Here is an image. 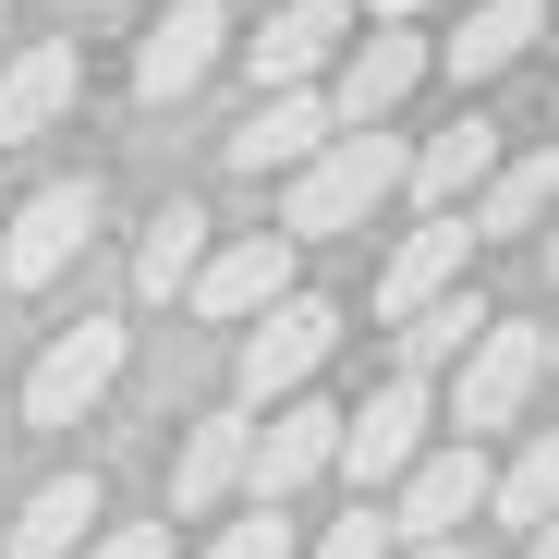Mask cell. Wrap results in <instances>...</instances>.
I'll use <instances>...</instances> for the list:
<instances>
[{
	"mask_svg": "<svg viewBox=\"0 0 559 559\" xmlns=\"http://www.w3.org/2000/svg\"><path fill=\"white\" fill-rule=\"evenodd\" d=\"M73 559H170V523H98Z\"/></svg>",
	"mask_w": 559,
	"mask_h": 559,
	"instance_id": "cell-26",
	"label": "cell"
},
{
	"mask_svg": "<svg viewBox=\"0 0 559 559\" xmlns=\"http://www.w3.org/2000/svg\"><path fill=\"white\" fill-rule=\"evenodd\" d=\"M195 267H207V219L170 195V207L146 219V243H134V293H146V305H170V293H182Z\"/></svg>",
	"mask_w": 559,
	"mask_h": 559,
	"instance_id": "cell-22",
	"label": "cell"
},
{
	"mask_svg": "<svg viewBox=\"0 0 559 559\" xmlns=\"http://www.w3.org/2000/svg\"><path fill=\"white\" fill-rule=\"evenodd\" d=\"M98 475H85V462H73V475H49L37 499H25V523H13V559H73L85 535H98Z\"/></svg>",
	"mask_w": 559,
	"mask_h": 559,
	"instance_id": "cell-20",
	"label": "cell"
},
{
	"mask_svg": "<svg viewBox=\"0 0 559 559\" xmlns=\"http://www.w3.org/2000/svg\"><path fill=\"white\" fill-rule=\"evenodd\" d=\"M487 317H499L487 293H438L426 317H402V378L426 390V365H462V353H475V341H487Z\"/></svg>",
	"mask_w": 559,
	"mask_h": 559,
	"instance_id": "cell-21",
	"label": "cell"
},
{
	"mask_svg": "<svg viewBox=\"0 0 559 559\" xmlns=\"http://www.w3.org/2000/svg\"><path fill=\"white\" fill-rule=\"evenodd\" d=\"M487 511H499V523H523V535H547V523H559V426H547V438H523L511 475H487Z\"/></svg>",
	"mask_w": 559,
	"mask_h": 559,
	"instance_id": "cell-23",
	"label": "cell"
},
{
	"mask_svg": "<svg viewBox=\"0 0 559 559\" xmlns=\"http://www.w3.org/2000/svg\"><path fill=\"white\" fill-rule=\"evenodd\" d=\"M329 134H341V122H329V98H317V85H293V98H255V110L219 134V158H231L243 182H267V170L293 182L305 158H329Z\"/></svg>",
	"mask_w": 559,
	"mask_h": 559,
	"instance_id": "cell-8",
	"label": "cell"
},
{
	"mask_svg": "<svg viewBox=\"0 0 559 559\" xmlns=\"http://www.w3.org/2000/svg\"><path fill=\"white\" fill-rule=\"evenodd\" d=\"M73 98H85V61H73V37H37V49H13V61H0V146L49 134Z\"/></svg>",
	"mask_w": 559,
	"mask_h": 559,
	"instance_id": "cell-15",
	"label": "cell"
},
{
	"mask_svg": "<svg viewBox=\"0 0 559 559\" xmlns=\"http://www.w3.org/2000/svg\"><path fill=\"white\" fill-rule=\"evenodd\" d=\"M414 85H426V37H414V25H365V37L341 49V85H317V98H329L341 134H378Z\"/></svg>",
	"mask_w": 559,
	"mask_h": 559,
	"instance_id": "cell-3",
	"label": "cell"
},
{
	"mask_svg": "<svg viewBox=\"0 0 559 559\" xmlns=\"http://www.w3.org/2000/svg\"><path fill=\"white\" fill-rule=\"evenodd\" d=\"M547 365H559V329H547Z\"/></svg>",
	"mask_w": 559,
	"mask_h": 559,
	"instance_id": "cell-30",
	"label": "cell"
},
{
	"mask_svg": "<svg viewBox=\"0 0 559 559\" xmlns=\"http://www.w3.org/2000/svg\"><path fill=\"white\" fill-rule=\"evenodd\" d=\"M329 462H341V414H329V402H280V414L243 438V499L280 511L305 475H329Z\"/></svg>",
	"mask_w": 559,
	"mask_h": 559,
	"instance_id": "cell-7",
	"label": "cell"
},
{
	"mask_svg": "<svg viewBox=\"0 0 559 559\" xmlns=\"http://www.w3.org/2000/svg\"><path fill=\"white\" fill-rule=\"evenodd\" d=\"M365 13H378V25H426V13H438V0H365Z\"/></svg>",
	"mask_w": 559,
	"mask_h": 559,
	"instance_id": "cell-27",
	"label": "cell"
},
{
	"mask_svg": "<svg viewBox=\"0 0 559 559\" xmlns=\"http://www.w3.org/2000/svg\"><path fill=\"white\" fill-rule=\"evenodd\" d=\"M547 207H559V146L499 158V170L475 182V207H462V231H475V243H511V231H547Z\"/></svg>",
	"mask_w": 559,
	"mask_h": 559,
	"instance_id": "cell-18",
	"label": "cell"
},
{
	"mask_svg": "<svg viewBox=\"0 0 559 559\" xmlns=\"http://www.w3.org/2000/svg\"><path fill=\"white\" fill-rule=\"evenodd\" d=\"M207 559H293V523H280V511H243V523H219Z\"/></svg>",
	"mask_w": 559,
	"mask_h": 559,
	"instance_id": "cell-25",
	"label": "cell"
},
{
	"mask_svg": "<svg viewBox=\"0 0 559 559\" xmlns=\"http://www.w3.org/2000/svg\"><path fill=\"white\" fill-rule=\"evenodd\" d=\"M317 559H402V535H390V511H341L317 535Z\"/></svg>",
	"mask_w": 559,
	"mask_h": 559,
	"instance_id": "cell-24",
	"label": "cell"
},
{
	"mask_svg": "<svg viewBox=\"0 0 559 559\" xmlns=\"http://www.w3.org/2000/svg\"><path fill=\"white\" fill-rule=\"evenodd\" d=\"M341 49H353V0H280V13H267V37H243V61H255V85H267V98L317 85Z\"/></svg>",
	"mask_w": 559,
	"mask_h": 559,
	"instance_id": "cell-9",
	"label": "cell"
},
{
	"mask_svg": "<svg viewBox=\"0 0 559 559\" xmlns=\"http://www.w3.org/2000/svg\"><path fill=\"white\" fill-rule=\"evenodd\" d=\"M402 559H462V547H402Z\"/></svg>",
	"mask_w": 559,
	"mask_h": 559,
	"instance_id": "cell-29",
	"label": "cell"
},
{
	"mask_svg": "<svg viewBox=\"0 0 559 559\" xmlns=\"http://www.w3.org/2000/svg\"><path fill=\"white\" fill-rule=\"evenodd\" d=\"M535 25H547V0H475L426 61H450V85H487V73H511V61L535 49Z\"/></svg>",
	"mask_w": 559,
	"mask_h": 559,
	"instance_id": "cell-17",
	"label": "cell"
},
{
	"mask_svg": "<svg viewBox=\"0 0 559 559\" xmlns=\"http://www.w3.org/2000/svg\"><path fill=\"white\" fill-rule=\"evenodd\" d=\"M547 280H559V243H547Z\"/></svg>",
	"mask_w": 559,
	"mask_h": 559,
	"instance_id": "cell-31",
	"label": "cell"
},
{
	"mask_svg": "<svg viewBox=\"0 0 559 559\" xmlns=\"http://www.w3.org/2000/svg\"><path fill=\"white\" fill-rule=\"evenodd\" d=\"M402 134H329V158L293 170V207H280V243H305V231H353L378 195H402Z\"/></svg>",
	"mask_w": 559,
	"mask_h": 559,
	"instance_id": "cell-1",
	"label": "cell"
},
{
	"mask_svg": "<svg viewBox=\"0 0 559 559\" xmlns=\"http://www.w3.org/2000/svg\"><path fill=\"white\" fill-rule=\"evenodd\" d=\"M475 511H487V462L450 438V450H426L414 475H402V511H390V535H402V547H450Z\"/></svg>",
	"mask_w": 559,
	"mask_h": 559,
	"instance_id": "cell-11",
	"label": "cell"
},
{
	"mask_svg": "<svg viewBox=\"0 0 559 559\" xmlns=\"http://www.w3.org/2000/svg\"><path fill=\"white\" fill-rule=\"evenodd\" d=\"M462 267H475V231H462V219H414L402 231V255L378 267V317L402 329V317H426L438 293H462Z\"/></svg>",
	"mask_w": 559,
	"mask_h": 559,
	"instance_id": "cell-13",
	"label": "cell"
},
{
	"mask_svg": "<svg viewBox=\"0 0 559 559\" xmlns=\"http://www.w3.org/2000/svg\"><path fill=\"white\" fill-rule=\"evenodd\" d=\"M85 231H98V182H37L13 207V231H0V280H13V293H49L85 255Z\"/></svg>",
	"mask_w": 559,
	"mask_h": 559,
	"instance_id": "cell-4",
	"label": "cell"
},
{
	"mask_svg": "<svg viewBox=\"0 0 559 559\" xmlns=\"http://www.w3.org/2000/svg\"><path fill=\"white\" fill-rule=\"evenodd\" d=\"M110 378H122V329H110V317H73V329L25 365V426H85Z\"/></svg>",
	"mask_w": 559,
	"mask_h": 559,
	"instance_id": "cell-5",
	"label": "cell"
},
{
	"mask_svg": "<svg viewBox=\"0 0 559 559\" xmlns=\"http://www.w3.org/2000/svg\"><path fill=\"white\" fill-rule=\"evenodd\" d=\"M499 170V122H475V110H462L450 134H426L414 158H402V195L426 207V219H462V207H475V182Z\"/></svg>",
	"mask_w": 559,
	"mask_h": 559,
	"instance_id": "cell-12",
	"label": "cell"
},
{
	"mask_svg": "<svg viewBox=\"0 0 559 559\" xmlns=\"http://www.w3.org/2000/svg\"><path fill=\"white\" fill-rule=\"evenodd\" d=\"M523 559H559V523H547V535H523Z\"/></svg>",
	"mask_w": 559,
	"mask_h": 559,
	"instance_id": "cell-28",
	"label": "cell"
},
{
	"mask_svg": "<svg viewBox=\"0 0 559 559\" xmlns=\"http://www.w3.org/2000/svg\"><path fill=\"white\" fill-rule=\"evenodd\" d=\"M341 353V305L293 293V305H267V329H243V414H280V402H305V378Z\"/></svg>",
	"mask_w": 559,
	"mask_h": 559,
	"instance_id": "cell-2",
	"label": "cell"
},
{
	"mask_svg": "<svg viewBox=\"0 0 559 559\" xmlns=\"http://www.w3.org/2000/svg\"><path fill=\"white\" fill-rule=\"evenodd\" d=\"M426 390L414 378H390V390H365V414H341V475L353 487H390V475H414L426 462Z\"/></svg>",
	"mask_w": 559,
	"mask_h": 559,
	"instance_id": "cell-10",
	"label": "cell"
},
{
	"mask_svg": "<svg viewBox=\"0 0 559 559\" xmlns=\"http://www.w3.org/2000/svg\"><path fill=\"white\" fill-rule=\"evenodd\" d=\"M182 293H195V317H267V305H293V243H280V231L219 243L195 280H182Z\"/></svg>",
	"mask_w": 559,
	"mask_h": 559,
	"instance_id": "cell-14",
	"label": "cell"
},
{
	"mask_svg": "<svg viewBox=\"0 0 559 559\" xmlns=\"http://www.w3.org/2000/svg\"><path fill=\"white\" fill-rule=\"evenodd\" d=\"M243 438H255V414H207L195 438H182V462H170V511H182V523H207V511L243 487Z\"/></svg>",
	"mask_w": 559,
	"mask_h": 559,
	"instance_id": "cell-19",
	"label": "cell"
},
{
	"mask_svg": "<svg viewBox=\"0 0 559 559\" xmlns=\"http://www.w3.org/2000/svg\"><path fill=\"white\" fill-rule=\"evenodd\" d=\"M535 378H547V329H511V317H487V341L462 353V402H450V426H462V450H475L487 426H511Z\"/></svg>",
	"mask_w": 559,
	"mask_h": 559,
	"instance_id": "cell-6",
	"label": "cell"
},
{
	"mask_svg": "<svg viewBox=\"0 0 559 559\" xmlns=\"http://www.w3.org/2000/svg\"><path fill=\"white\" fill-rule=\"evenodd\" d=\"M219 37H231L219 0H170V13L146 25V49H134V98H182V85L219 61Z\"/></svg>",
	"mask_w": 559,
	"mask_h": 559,
	"instance_id": "cell-16",
	"label": "cell"
}]
</instances>
